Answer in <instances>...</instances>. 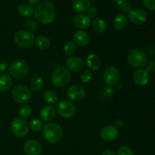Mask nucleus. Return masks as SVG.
I'll list each match as a JSON object with an SVG mask.
<instances>
[{
    "label": "nucleus",
    "instance_id": "1",
    "mask_svg": "<svg viewBox=\"0 0 155 155\" xmlns=\"http://www.w3.org/2000/svg\"><path fill=\"white\" fill-rule=\"evenodd\" d=\"M35 18L42 24H50L55 20V8L52 3L42 2L39 3L34 10Z\"/></svg>",
    "mask_w": 155,
    "mask_h": 155
},
{
    "label": "nucleus",
    "instance_id": "2",
    "mask_svg": "<svg viewBox=\"0 0 155 155\" xmlns=\"http://www.w3.org/2000/svg\"><path fill=\"white\" fill-rule=\"evenodd\" d=\"M42 134L47 142L51 144H57L61 140L63 130L57 123L48 122L43 127Z\"/></svg>",
    "mask_w": 155,
    "mask_h": 155
},
{
    "label": "nucleus",
    "instance_id": "3",
    "mask_svg": "<svg viewBox=\"0 0 155 155\" xmlns=\"http://www.w3.org/2000/svg\"><path fill=\"white\" fill-rule=\"evenodd\" d=\"M71 80V72L63 66L56 68L51 75V83L56 88L64 87L70 83Z\"/></svg>",
    "mask_w": 155,
    "mask_h": 155
},
{
    "label": "nucleus",
    "instance_id": "4",
    "mask_svg": "<svg viewBox=\"0 0 155 155\" xmlns=\"http://www.w3.org/2000/svg\"><path fill=\"white\" fill-rule=\"evenodd\" d=\"M129 64L134 68H142L148 62V57L143 51L140 49H133L127 55Z\"/></svg>",
    "mask_w": 155,
    "mask_h": 155
},
{
    "label": "nucleus",
    "instance_id": "5",
    "mask_svg": "<svg viewBox=\"0 0 155 155\" xmlns=\"http://www.w3.org/2000/svg\"><path fill=\"white\" fill-rule=\"evenodd\" d=\"M14 41L18 46L23 48H29L34 44L35 37L33 33L28 30H21L15 34Z\"/></svg>",
    "mask_w": 155,
    "mask_h": 155
},
{
    "label": "nucleus",
    "instance_id": "6",
    "mask_svg": "<svg viewBox=\"0 0 155 155\" xmlns=\"http://www.w3.org/2000/svg\"><path fill=\"white\" fill-rule=\"evenodd\" d=\"M12 97L14 101L19 104H26L31 99L32 93L31 91L26 86L17 85L12 89Z\"/></svg>",
    "mask_w": 155,
    "mask_h": 155
},
{
    "label": "nucleus",
    "instance_id": "7",
    "mask_svg": "<svg viewBox=\"0 0 155 155\" xmlns=\"http://www.w3.org/2000/svg\"><path fill=\"white\" fill-rule=\"evenodd\" d=\"M8 72L11 77L17 80H21L27 76L29 73V66L26 62L16 61L8 66Z\"/></svg>",
    "mask_w": 155,
    "mask_h": 155
},
{
    "label": "nucleus",
    "instance_id": "8",
    "mask_svg": "<svg viewBox=\"0 0 155 155\" xmlns=\"http://www.w3.org/2000/svg\"><path fill=\"white\" fill-rule=\"evenodd\" d=\"M11 130L15 136L24 137L29 133V125L23 118H15L11 124Z\"/></svg>",
    "mask_w": 155,
    "mask_h": 155
},
{
    "label": "nucleus",
    "instance_id": "9",
    "mask_svg": "<svg viewBox=\"0 0 155 155\" xmlns=\"http://www.w3.org/2000/svg\"><path fill=\"white\" fill-rule=\"evenodd\" d=\"M57 111L64 118L70 119L76 114V107L71 101L61 100L57 104Z\"/></svg>",
    "mask_w": 155,
    "mask_h": 155
},
{
    "label": "nucleus",
    "instance_id": "10",
    "mask_svg": "<svg viewBox=\"0 0 155 155\" xmlns=\"http://www.w3.org/2000/svg\"><path fill=\"white\" fill-rule=\"evenodd\" d=\"M120 79V73L116 67H109L103 74V80L107 86H113L117 85Z\"/></svg>",
    "mask_w": 155,
    "mask_h": 155
},
{
    "label": "nucleus",
    "instance_id": "11",
    "mask_svg": "<svg viewBox=\"0 0 155 155\" xmlns=\"http://www.w3.org/2000/svg\"><path fill=\"white\" fill-rule=\"evenodd\" d=\"M68 98L72 101H81L86 98V92L85 88L80 84H74L70 86L67 92Z\"/></svg>",
    "mask_w": 155,
    "mask_h": 155
},
{
    "label": "nucleus",
    "instance_id": "12",
    "mask_svg": "<svg viewBox=\"0 0 155 155\" xmlns=\"http://www.w3.org/2000/svg\"><path fill=\"white\" fill-rule=\"evenodd\" d=\"M127 18L132 24L135 25H142L147 21L148 15L143 9L134 8L129 12Z\"/></svg>",
    "mask_w": 155,
    "mask_h": 155
},
{
    "label": "nucleus",
    "instance_id": "13",
    "mask_svg": "<svg viewBox=\"0 0 155 155\" xmlns=\"http://www.w3.org/2000/svg\"><path fill=\"white\" fill-rule=\"evenodd\" d=\"M101 139L106 142H112L119 136V129L114 125H107L103 127L100 133Z\"/></svg>",
    "mask_w": 155,
    "mask_h": 155
},
{
    "label": "nucleus",
    "instance_id": "14",
    "mask_svg": "<svg viewBox=\"0 0 155 155\" xmlns=\"http://www.w3.org/2000/svg\"><path fill=\"white\" fill-rule=\"evenodd\" d=\"M65 64H66L67 69L72 72H80L83 69L85 66L83 60L78 56L69 57L66 60Z\"/></svg>",
    "mask_w": 155,
    "mask_h": 155
},
{
    "label": "nucleus",
    "instance_id": "15",
    "mask_svg": "<svg viewBox=\"0 0 155 155\" xmlns=\"http://www.w3.org/2000/svg\"><path fill=\"white\" fill-rule=\"evenodd\" d=\"M24 150L27 155H39L42 151V146L38 141L30 139L24 143Z\"/></svg>",
    "mask_w": 155,
    "mask_h": 155
},
{
    "label": "nucleus",
    "instance_id": "16",
    "mask_svg": "<svg viewBox=\"0 0 155 155\" xmlns=\"http://www.w3.org/2000/svg\"><path fill=\"white\" fill-rule=\"evenodd\" d=\"M133 81L137 86H145L149 82L150 74L148 71L143 68L137 70L133 74Z\"/></svg>",
    "mask_w": 155,
    "mask_h": 155
},
{
    "label": "nucleus",
    "instance_id": "17",
    "mask_svg": "<svg viewBox=\"0 0 155 155\" xmlns=\"http://www.w3.org/2000/svg\"><path fill=\"white\" fill-rule=\"evenodd\" d=\"M73 21H74V24L75 25V27L78 29H80L81 30L87 29L92 24V19L90 17L83 13L75 15Z\"/></svg>",
    "mask_w": 155,
    "mask_h": 155
},
{
    "label": "nucleus",
    "instance_id": "18",
    "mask_svg": "<svg viewBox=\"0 0 155 155\" xmlns=\"http://www.w3.org/2000/svg\"><path fill=\"white\" fill-rule=\"evenodd\" d=\"M73 38H74V43L80 47H85L88 45L90 41L89 35L86 31L81 30H77L74 33Z\"/></svg>",
    "mask_w": 155,
    "mask_h": 155
},
{
    "label": "nucleus",
    "instance_id": "19",
    "mask_svg": "<svg viewBox=\"0 0 155 155\" xmlns=\"http://www.w3.org/2000/svg\"><path fill=\"white\" fill-rule=\"evenodd\" d=\"M92 0H72L73 8L77 13L82 14L89 10Z\"/></svg>",
    "mask_w": 155,
    "mask_h": 155
},
{
    "label": "nucleus",
    "instance_id": "20",
    "mask_svg": "<svg viewBox=\"0 0 155 155\" xmlns=\"http://www.w3.org/2000/svg\"><path fill=\"white\" fill-rule=\"evenodd\" d=\"M55 116L56 110L51 105L45 106L40 111L41 119L45 122H51L55 117Z\"/></svg>",
    "mask_w": 155,
    "mask_h": 155
},
{
    "label": "nucleus",
    "instance_id": "21",
    "mask_svg": "<svg viewBox=\"0 0 155 155\" xmlns=\"http://www.w3.org/2000/svg\"><path fill=\"white\" fill-rule=\"evenodd\" d=\"M128 24V18L124 14H118L113 21V26L117 30H123Z\"/></svg>",
    "mask_w": 155,
    "mask_h": 155
},
{
    "label": "nucleus",
    "instance_id": "22",
    "mask_svg": "<svg viewBox=\"0 0 155 155\" xmlns=\"http://www.w3.org/2000/svg\"><path fill=\"white\" fill-rule=\"evenodd\" d=\"M86 64L92 71H97L101 66V61L99 56L95 54H90L86 58Z\"/></svg>",
    "mask_w": 155,
    "mask_h": 155
},
{
    "label": "nucleus",
    "instance_id": "23",
    "mask_svg": "<svg viewBox=\"0 0 155 155\" xmlns=\"http://www.w3.org/2000/svg\"><path fill=\"white\" fill-rule=\"evenodd\" d=\"M12 86V79L8 74H2L0 76V91L3 92H8Z\"/></svg>",
    "mask_w": 155,
    "mask_h": 155
},
{
    "label": "nucleus",
    "instance_id": "24",
    "mask_svg": "<svg viewBox=\"0 0 155 155\" xmlns=\"http://www.w3.org/2000/svg\"><path fill=\"white\" fill-rule=\"evenodd\" d=\"M18 12L21 16L24 18H30L34 14V8L33 6L27 3H22L18 8Z\"/></svg>",
    "mask_w": 155,
    "mask_h": 155
},
{
    "label": "nucleus",
    "instance_id": "25",
    "mask_svg": "<svg viewBox=\"0 0 155 155\" xmlns=\"http://www.w3.org/2000/svg\"><path fill=\"white\" fill-rule=\"evenodd\" d=\"M92 27L95 32L103 33L107 30V24L101 18H95L92 21Z\"/></svg>",
    "mask_w": 155,
    "mask_h": 155
},
{
    "label": "nucleus",
    "instance_id": "26",
    "mask_svg": "<svg viewBox=\"0 0 155 155\" xmlns=\"http://www.w3.org/2000/svg\"><path fill=\"white\" fill-rule=\"evenodd\" d=\"M43 85L44 80L42 79V77H39V76L33 77L30 82V90H32L33 92H39L43 87Z\"/></svg>",
    "mask_w": 155,
    "mask_h": 155
},
{
    "label": "nucleus",
    "instance_id": "27",
    "mask_svg": "<svg viewBox=\"0 0 155 155\" xmlns=\"http://www.w3.org/2000/svg\"><path fill=\"white\" fill-rule=\"evenodd\" d=\"M36 47L40 50H47L50 46V40L47 36H39L35 39Z\"/></svg>",
    "mask_w": 155,
    "mask_h": 155
},
{
    "label": "nucleus",
    "instance_id": "28",
    "mask_svg": "<svg viewBox=\"0 0 155 155\" xmlns=\"http://www.w3.org/2000/svg\"><path fill=\"white\" fill-rule=\"evenodd\" d=\"M43 99L45 102L47 104H54L58 102V97L57 93L52 90H47L44 92L43 94Z\"/></svg>",
    "mask_w": 155,
    "mask_h": 155
},
{
    "label": "nucleus",
    "instance_id": "29",
    "mask_svg": "<svg viewBox=\"0 0 155 155\" xmlns=\"http://www.w3.org/2000/svg\"><path fill=\"white\" fill-rule=\"evenodd\" d=\"M77 51V45L74 42H68L64 46V53L67 56H72Z\"/></svg>",
    "mask_w": 155,
    "mask_h": 155
},
{
    "label": "nucleus",
    "instance_id": "30",
    "mask_svg": "<svg viewBox=\"0 0 155 155\" xmlns=\"http://www.w3.org/2000/svg\"><path fill=\"white\" fill-rule=\"evenodd\" d=\"M18 114H19L21 118L25 119V118H28L30 117L32 114V108L30 105L28 104H23L18 110Z\"/></svg>",
    "mask_w": 155,
    "mask_h": 155
},
{
    "label": "nucleus",
    "instance_id": "31",
    "mask_svg": "<svg viewBox=\"0 0 155 155\" xmlns=\"http://www.w3.org/2000/svg\"><path fill=\"white\" fill-rule=\"evenodd\" d=\"M43 124L39 119H33L29 124V128L31 129L33 132H40L43 129Z\"/></svg>",
    "mask_w": 155,
    "mask_h": 155
},
{
    "label": "nucleus",
    "instance_id": "32",
    "mask_svg": "<svg viewBox=\"0 0 155 155\" xmlns=\"http://www.w3.org/2000/svg\"><path fill=\"white\" fill-rule=\"evenodd\" d=\"M117 155H135L133 153V150L128 146H121L120 147L119 149L117 150Z\"/></svg>",
    "mask_w": 155,
    "mask_h": 155
},
{
    "label": "nucleus",
    "instance_id": "33",
    "mask_svg": "<svg viewBox=\"0 0 155 155\" xmlns=\"http://www.w3.org/2000/svg\"><path fill=\"white\" fill-rule=\"evenodd\" d=\"M37 27V23H36V21L34 19H29L26 22V28L28 30V31L31 32V33L36 31Z\"/></svg>",
    "mask_w": 155,
    "mask_h": 155
},
{
    "label": "nucleus",
    "instance_id": "34",
    "mask_svg": "<svg viewBox=\"0 0 155 155\" xmlns=\"http://www.w3.org/2000/svg\"><path fill=\"white\" fill-rule=\"evenodd\" d=\"M92 79V71L89 70H86V71H83L81 74V80L83 83H87Z\"/></svg>",
    "mask_w": 155,
    "mask_h": 155
},
{
    "label": "nucleus",
    "instance_id": "35",
    "mask_svg": "<svg viewBox=\"0 0 155 155\" xmlns=\"http://www.w3.org/2000/svg\"><path fill=\"white\" fill-rule=\"evenodd\" d=\"M142 3L148 10L155 11V0H142Z\"/></svg>",
    "mask_w": 155,
    "mask_h": 155
},
{
    "label": "nucleus",
    "instance_id": "36",
    "mask_svg": "<svg viewBox=\"0 0 155 155\" xmlns=\"http://www.w3.org/2000/svg\"><path fill=\"white\" fill-rule=\"evenodd\" d=\"M120 8L121 10L124 12H125V13H129V12L132 10V5L130 4V2L126 1L125 2H124L121 5Z\"/></svg>",
    "mask_w": 155,
    "mask_h": 155
},
{
    "label": "nucleus",
    "instance_id": "37",
    "mask_svg": "<svg viewBox=\"0 0 155 155\" xmlns=\"http://www.w3.org/2000/svg\"><path fill=\"white\" fill-rule=\"evenodd\" d=\"M146 71L149 72H155V61H150L145 64Z\"/></svg>",
    "mask_w": 155,
    "mask_h": 155
},
{
    "label": "nucleus",
    "instance_id": "38",
    "mask_svg": "<svg viewBox=\"0 0 155 155\" xmlns=\"http://www.w3.org/2000/svg\"><path fill=\"white\" fill-rule=\"evenodd\" d=\"M97 15H98V10L96 8L92 7L88 11V16L90 18H95Z\"/></svg>",
    "mask_w": 155,
    "mask_h": 155
},
{
    "label": "nucleus",
    "instance_id": "39",
    "mask_svg": "<svg viewBox=\"0 0 155 155\" xmlns=\"http://www.w3.org/2000/svg\"><path fill=\"white\" fill-rule=\"evenodd\" d=\"M8 67V65L7 62H5V61H0V74L5 72Z\"/></svg>",
    "mask_w": 155,
    "mask_h": 155
},
{
    "label": "nucleus",
    "instance_id": "40",
    "mask_svg": "<svg viewBox=\"0 0 155 155\" xmlns=\"http://www.w3.org/2000/svg\"><path fill=\"white\" fill-rule=\"evenodd\" d=\"M124 121H123L122 120H120V119L116 120H115V122H114V126L117 129L122 128V127H124Z\"/></svg>",
    "mask_w": 155,
    "mask_h": 155
},
{
    "label": "nucleus",
    "instance_id": "41",
    "mask_svg": "<svg viewBox=\"0 0 155 155\" xmlns=\"http://www.w3.org/2000/svg\"><path fill=\"white\" fill-rule=\"evenodd\" d=\"M101 155H117L114 153V151H112V150H105L102 152Z\"/></svg>",
    "mask_w": 155,
    "mask_h": 155
},
{
    "label": "nucleus",
    "instance_id": "42",
    "mask_svg": "<svg viewBox=\"0 0 155 155\" xmlns=\"http://www.w3.org/2000/svg\"><path fill=\"white\" fill-rule=\"evenodd\" d=\"M113 1H114V3L117 6H120L121 5H122L124 2H125L127 0H113Z\"/></svg>",
    "mask_w": 155,
    "mask_h": 155
},
{
    "label": "nucleus",
    "instance_id": "43",
    "mask_svg": "<svg viewBox=\"0 0 155 155\" xmlns=\"http://www.w3.org/2000/svg\"><path fill=\"white\" fill-rule=\"evenodd\" d=\"M41 0H28L29 3L31 5H38L39 2H40Z\"/></svg>",
    "mask_w": 155,
    "mask_h": 155
}]
</instances>
